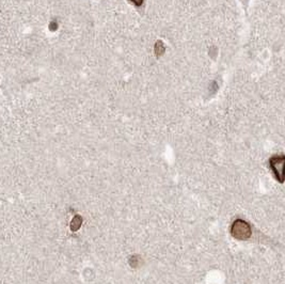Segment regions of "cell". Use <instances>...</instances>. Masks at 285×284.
<instances>
[{
    "mask_svg": "<svg viewBox=\"0 0 285 284\" xmlns=\"http://www.w3.org/2000/svg\"><path fill=\"white\" fill-rule=\"evenodd\" d=\"M129 2H132L137 7H140L143 4V0H129Z\"/></svg>",
    "mask_w": 285,
    "mask_h": 284,
    "instance_id": "277c9868",
    "label": "cell"
},
{
    "mask_svg": "<svg viewBox=\"0 0 285 284\" xmlns=\"http://www.w3.org/2000/svg\"><path fill=\"white\" fill-rule=\"evenodd\" d=\"M81 221H83V219H81V217L80 216H76L74 218V220H73L72 223H71L72 231H77L79 229L80 224H81Z\"/></svg>",
    "mask_w": 285,
    "mask_h": 284,
    "instance_id": "3957f363",
    "label": "cell"
},
{
    "mask_svg": "<svg viewBox=\"0 0 285 284\" xmlns=\"http://www.w3.org/2000/svg\"><path fill=\"white\" fill-rule=\"evenodd\" d=\"M232 236L238 240H247L251 237V226L250 224L242 220V219H236L231 226Z\"/></svg>",
    "mask_w": 285,
    "mask_h": 284,
    "instance_id": "6da1fadb",
    "label": "cell"
},
{
    "mask_svg": "<svg viewBox=\"0 0 285 284\" xmlns=\"http://www.w3.org/2000/svg\"><path fill=\"white\" fill-rule=\"evenodd\" d=\"M269 166L275 180L280 184L285 182V155H274L269 159Z\"/></svg>",
    "mask_w": 285,
    "mask_h": 284,
    "instance_id": "7a4b0ae2",
    "label": "cell"
}]
</instances>
